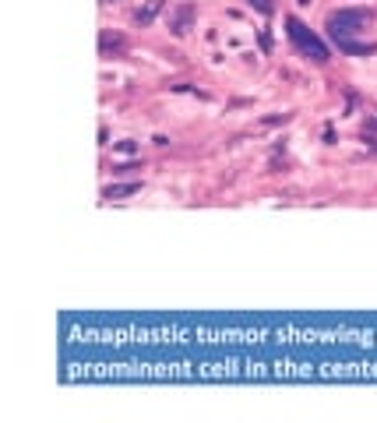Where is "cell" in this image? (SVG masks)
I'll use <instances>...</instances> for the list:
<instances>
[{
    "label": "cell",
    "instance_id": "1",
    "mask_svg": "<svg viewBox=\"0 0 377 423\" xmlns=\"http://www.w3.org/2000/svg\"><path fill=\"white\" fill-rule=\"evenodd\" d=\"M373 25V15L366 8H338L328 15V36L338 43V39H349V36H359Z\"/></svg>",
    "mask_w": 377,
    "mask_h": 423
},
{
    "label": "cell",
    "instance_id": "2",
    "mask_svg": "<svg viewBox=\"0 0 377 423\" xmlns=\"http://www.w3.org/2000/svg\"><path fill=\"white\" fill-rule=\"evenodd\" d=\"M286 32H289L293 46H296L307 60H314V64H328V57H331V53H328V46H324V43H321V39H317V36H314V32H310V29L296 18V15H289V18H286Z\"/></svg>",
    "mask_w": 377,
    "mask_h": 423
},
{
    "label": "cell",
    "instance_id": "3",
    "mask_svg": "<svg viewBox=\"0 0 377 423\" xmlns=\"http://www.w3.org/2000/svg\"><path fill=\"white\" fill-rule=\"evenodd\" d=\"M194 18H198L194 4H180V8L170 15V32H173V36H187V32L194 29Z\"/></svg>",
    "mask_w": 377,
    "mask_h": 423
},
{
    "label": "cell",
    "instance_id": "4",
    "mask_svg": "<svg viewBox=\"0 0 377 423\" xmlns=\"http://www.w3.org/2000/svg\"><path fill=\"white\" fill-rule=\"evenodd\" d=\"M162 11H166V0H145V8L134 11V25H138V29H148Z\"/></svg>",
    "mask_w": 377,
    "mask_h": 423
},
{
    "label": "cell",
    "instance_id": "5",
    "mask_svg": "<svg viewBox=\"0 0 377 423\" xmlns=\"http://www.w3.org/2000/svg\"><path fill=\"white\" fill-rule=\"evenodd\" d=\"M141 190V180H131V183H110L106 190H103V197L106 201H124V197H131V194H138Z\"/></svg>",
    "mask_w": 377,
    "mask_h": 423
},
{
    "label": "cell",
    "instance_id": "6",
    "mask_svg": "<svg viewBox=\"0 0 377 423\" xmlns=\"http://www.w3.org/2000/svg\"><path fill=\"white\" fill-rule=\"evenodd\" d=\"M99 43H103V53H110V46H113L117 53L124 50V39H120V36H110V32H103V39H99Z\"/></svg>",
    "mask_w": 377,
    "mask_h": 423
},
{
    "label": "cell",
    "instance_id": "7",
    "mask_svg": "<svg viewBox=\"0 0 377 423\" xmlns=\"http://www.w3.org/2000/svg\"><path fill=\"white\" fill-rule=\"evenodd\" d=\"M247 4H250V8H257L261 15H271V11H275V8H271V0H247Z\"/></svg>",
    "mask_w": 377,
    "mask_h": 423
},
{
    "label": "cell",
    "instance_id": "8",
    "mask_svg": "<svg viewBox=\"0 0 377 423\" xmlns=\"http://www.w3.org/2000/svg\"><path fill=\"white\" fill-rule=\"evenodd\" d=\"M363 131H370V134H373V131H377V117H370V120L363 124Z\"/></svg>",
    "mask_w": 377,
    "mask_h": 423
},
{
    "label": "cell",
    "instance_id": "9",
    "mask_svg": "<svg viewBox=\"0 0 377 423\" xmlns=\"http://www.w3.org/2000/svg\"><path fill=\"white\" fill-rule=\"evenodd\" d=\"M103 4H117V0H103Z\"/></svg>",
    "mask_w": 377,
    "mask_h": 423
}]
</instances>
